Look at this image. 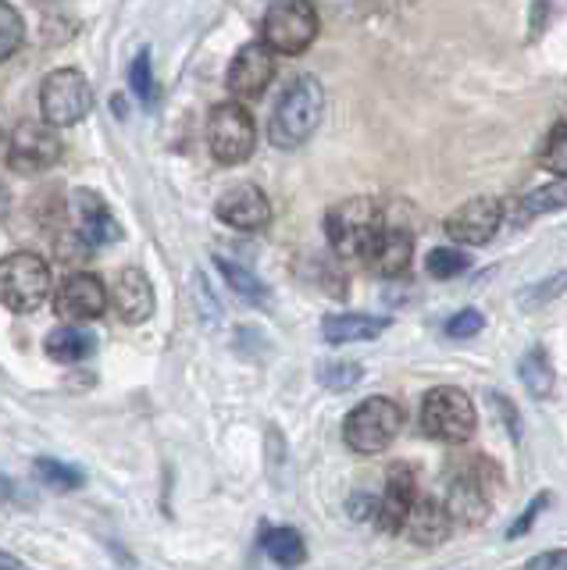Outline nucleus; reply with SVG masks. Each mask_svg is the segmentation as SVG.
<instances>
[{
  "label": "nucleus",
  "mask_w": 567,
  "mask_h": 570,
  "mask_svg": "<svg viewBox=\"0 0 567 570\" xmlns=\"http://www.w3.org/2000/svg\"><path fill=\"white\" fill-rule=\"evenodd\" d=\"M325 115V89L314 76H300L275 104V115L268 125V139L278 150H296L314 136L317 121Z\"/></svg>",
  "instance_id": "1"
},
{
  "label": "nucleus",
  "mask_w": 567,
  "mask_h": 570,
  "mask_svg": "<svg viewBox=\"0 0 567 570\" xmlns=\"http://www.w3.org/2000/svg\"><path fill=\"white\" fill-rule=\"evenodd\" d=\"M482 325H486V317H482V311H457L450 321H447V335L450 338H471V335H478L482 332Z\"/></svg>",
  "instance_id": "34"
},
{
  "label": "nucleus",
  "mask_w": 567,
  "mask_h": 570,
  "mask_svg": "<svg viewBox=\"0 0 567 570\" xmlns=\"http://www.w3.org/2000/svg\"><path fill=\"white\" fill-rule=\"evenodd\" d=\"M72 214H76L79 232L94 246H108V243L121 239V228L115 222V214L108 210V204H104L94 189H76L72 193Z\"/></svg>",
  "instance_id": "18"
},
{
  "label": "nucleus",
  "mask_w": 567,
  "mask_h": 570,
  "mask_svg": "<svg viewBox=\"0 0 567 570\" xmlns=\"http://www.w3.org/2000/svg\"><path fill=\"white\" fill-rule=\"evenodd\" d=\"M90 249L94 243L82 236V232H58V239H55V261L65 264V267H79L86 264V257H90Z\"/></svg>",
  "instance_id": "32"
},
{
  "label": "nucleus",
  "mask_w": 567,
  "mask_h": 570,
  "mask_svg": "<svg viewBox=\"0 0 567 570\" xmlns=\"http://www.w3.org/2000/svg\"><path fill=\"white\" fill-rule=\"evenodd\" d=\"M486 474H496L486 463V456H468L465 463H457L450 471V510L460 521H468V524L486 521V513L492 507L489 481H500V478L486 481Z\"/></svg>",
  "instance_id": "10"
},
{
  "label": "nucleus",
  "mask_w": 567,
  "mask_h": 570,
  "mask_svg": "<svg viewBox=\"0 0 567 570\" xmlns=\"http://www.w3.org/2000/svg\"><path fill=\"white\" fill-rule=\"evenodd\" d=\"M385 328H389V317H375V314H329L322 321V335L335 346L368 343V338H379Z\"/></svg>",
  "instance_id": "20"
},
{
  "label": "nucleus",
  "mask_w": 567,
  "mask_h": 570,
  "mask_svg": "<svg viewBox=\"0 0 567 570\" xmlns=\"http://www.w3.org/2000/svg\"><path fill=\"white\" fill-rule=\"evenodd\" d=\"M418 503V481H414V471L411 468H393L389 471V481H385V492H382V503H379V528L397 534L407 528V517H411Z\"/></svg>",
  "instance_id": "17"
},
{
  "label": "nucleus",
  "mask_w": 567,
  "mask_h": 570,
  "mask_svg": "<svg viewBox=\"0 0 567 570\" xmlns=\"http://www.w3.org/2000/svg\"><path fill=\"white\" fill-rule=\"evenodd\" d=\"M475 403L465 389L436 385L421 400V432L436 442H468L475 432Z\"/></svg>",
  "instance_id": "2"
},
{
  "label": "nucleus",
  "mask_w": 567,
  "mask_h": 570,
  "mask_svg": "<svg viewBox=\"0 0 567 570\" xmlns=\"http://www.w3.org/2000/svg\"><path fill=\"white\" fill-rule=\"evenodd\" d=\"M94 350H97V338L86 328H79L76 321L47 335V356H50V361H58V364H79Z\"/></svg>",
  "instance_id": "21"
},
{
  "label": "nucleus",
  "mask_w": 567,
  "mask_h": 570,
  "mask_svg": "<svg viewBox=\"0 0 567 570\" xmlns=\"http://www.w3.org/2000/svg\"><path fill=\"white\" fill-rule=\"evenodd\" d=\"M129 86L133 94L144 100V104H154L157 100V82H154V65H150V47H144L133 58V68H129Z\"/></svg>",
  "instance_id": "31"
},
{
  "label": "nucleus",
  "mask_w": 567,
  "mask_h": 570,
  "mask_svg": "<svg viewBox=\"0 0 567 570\" xmlns=\"http://www.w3.org/2000/svg\"><path fill=\"white\" fill-rule=\"evenodd\" d=\"M518 374H521V382H525V389H528V396L546 400L549 392H554V364H549V353H546V350H531V353H525V361H521Z\"/></svg>",
  "instance_id": "24"
},
{
  "label": "nucleus",
  "mask_w": 567,
  "mask_h": 570,
  "mask_svg": "<svg viewBox=\"0 0 567 570\" xmlns=\"http://www.w3.org/2000/svg\"><path fill=\"white\" fill-rule=\"evenodd\" d=\"M261 549L268 552V560L282 567H296L307 560V546L300 539L296 528H264L261 531Z\"/></svg>",
  "instance_id": "22"
},
{
  "label": "nucleus",
  "mask_w": 567,
  "mask_h": 570,
  "mask_svg": "<svg viewBox=\"0 0 567 570\" xmlns=\"http://www.w3.org/2000/svg\"><path fill=\"white\" fill-rule=\"evenodd\" d=\"M32 4H40V8H50V4H61V0H32Z\"/></svg>",
  "instance_id": "38"
},
{
  "label": "nucleus",
  "mask_w": 567,
  "mask_h": 570,
  "mask_svg": "<svg viewBox=\"0 0 567 570\" xmlns=\"http://www.w3.org/2000/svg\"><path fill=\"white\" fill-rule=\"evenodd\" d=\"M111 303H115V311L126 325H144V321L154 317V307H157L150 278L139 272V267L118 272L111 282Z\"/></svg>",
  "instance_id": "16"
},
{
  "label": "nucleus",
  "mask_w": 567,
  "mask_h": 570,
  "mask_svg": "<svg viewBox=\"0 0 567 570\" xmlns=\"http://www.w3.org/2000/svg\"><path fill=\"white\" fill-rule=\"evenodd\" d=\"M403 424V414L393 400L385 396H371L364 403H358L343 421V442L350 445L353 453H382L393 445L397 432Z\"/></svg>",
  "instance_id": "3"
},
{
  "label": "nucleus",
  "mask_w": 567,
  "mask_h": 570,
  "mask_svg": "<svg viewBox=\"0 0 567 570\" xmlns=\"http://www.w3.org/2000/svg\"><path fill=\"white\" fill-rule=\"evenodd\" d=\"M218 272H222L228 289H233L239 299L257 303V307H261V303H268V289H264V282L251 272V267H243L233 257H218Z\"/></svg>",
  "instance_id": "23"
},
{
  "label": "nucleus",
  "mask_w": 567,
  "mask_h": 570,
  "mask_svg": "<svg viewBox=\"0 0 567 570\" xmlns=\"http://www.w3.org/2000/svg\"><path fill=\"white\" fill-rule=\"evenodd\" d=\"M55 129L58 125H50L47 118L14 125L8 136V150H4L8 168L19 175H37V171L55 168L61 160V139Z\"/></svg>",
  "instance_id": "9"
},
{
  "label": "nucleus",
  "mask_w": 567,
  "mask_h": 570,
  "mask_svg": "<svg viewBox=\"0 0 567 570\" xmlns=\"http://www.w3.org/2000/svg\"><path fill=\"white\" fill-rule=\"evenodd\" d=\"M0 285H4V307L14 314H32L43 307V299L50 296V267L43 257L19 249L8 254L4 267H0Z\"/></svg>",
  "instance_id": "7"
},
{
  "label": "nucleus",
  "mask_w": 567,
  "mask_h": 570,
  "mask_svg": "<svg viewBox=\"0 0 567 570\" xmlns=\"http://www.w3.org/2000/svg\"><path fill=\"white\" fill-rule=\"evenodd\" d=\"M261 40L275 53H304L317 40V11L311 0H275L264 11Z\"/></svg>",
  "instance_id": "6"
},
{
  "label": "nucleus",
  "mask_w": 567,
  "mask_h": 570,
  "mask_svg": "<svg viewBox=\"0 0 567 570\" xmlns=\"http://www.w3.org/2000/svg\"><path fill=\"white\" fill-rule=\"evenodd\" d=\"M275 79V50L268 43H246L228 65V94L236 100H257Z\"/></svg>",
  "instance_id": "11"
},
{
  "label": "nucleus",
  "mask_w": 567,
  "mask_h": 570,
  "mask_svg": "<svg viewBox=\"0 0 567 570\" xmlns=\"http://www.w3.org/2000/svg\"><path fill=\"white\" fill-rule=\"evenodd\" d=\"M37 478L43 481V485L58 489V492H72L82 485V471L72 468V463L65 460H55V456H40L37 460Z\"/></svg>",
  "instance_id": "27"
},
{
  "label": "nucleus",
  "mask_w": 567,
  "mask_h": 570,
  "mask_svg": "<svg viewBox=\"0 0 567 570\" xmlns=\"http://www.w3.org/2000/svg\"><path fill=\"white\" fill-rule=\"evenodd\" d=\"M361 379H364V367L353 364V361H325V364H317V382H322L325 389H332V392H346L353 385H361Z\"/></svg>",
  "instance_id": "29"
},
{
  "label": "nucleus",
  "mask_w": 567,
  "mask_h": 570,
  "mask_svg": "<svg viewBox=\"0 0 567 570\" xmlns=\"http://www.w3.org/2000/svg\"><path fill=\"white\" fill-rule=\"evenodd\" d=\"M215 214L236 232H261L272 222V204H268V196H264V189H257L251 183H239L222 193Z\"/></svg>",
  "instance_id": "14"
},
{
  "label": "nucleus",
  "mask_w": 567,
  "mask_h": 570,
  "mask_svg": "<svg viewBox=\"0 0 567 570\" xmlns=\"http://www.w3.org/2000/svg\"><path fill=\"white\" fill-rule=\"evenodd\" d=\"M379 228H382V210L368 196H353V200L335 204L325 214L329 243L340 257H364V249L379 236Z\"/></svg>",
  "instance_id": "4"
},
{
  "label": "nucleus",
  "mask_w": 567,
  "mask_h": 570,
  "mask_svg": "<svg viewBox=\"0 0 567 570\" xmlns=\"http://www.w3.org/2000/svg\"><path fill=\"white\" fill-rule=\"evenodd\" d=\"M0 22H4V29H0V58H11L14 50H19V43L26 40V22H22V14L14 11L8 0L0 4Z\"/></svg>",
  "instance_id": "33"
},
{
  "label": "nucleus",
  "mask_w": 567,
  "mask_h": 570,
  "mask_svg": "<svg viewBox=\"0 0 567 570\" xmlns=\"http://www.w3.org/2000/svg\"><path fill=\"white\" fill-rule=\"evenodd\" d=\"M40 111L50 125H79L86 115L94 111V89L90 79L76 68H58L50 71L40 86Z\"/></svg>",
  "instance_id": "8"
},
{
  "label": "nucleus",
  "mask_w": 567,
  "mask_h": 570,
  "mask_svg": "<svg viewBox=\"0 0 567 570\" xmlns=\"http://www.w3.org/2000/svg\"><path fill=\"white\" fill-rule=\"evenodd\" d=\"M207 147L215 154L218 165L236 168L243 160H251L254 147H257V129L251 111L239 100L218 104L207 118Z\"/></svg>",
  "instance_id": "5"
},
{
  "label": "nucleus",
  "mask_w": 567,
  "mask_h": 570,
  "mask_svg": "<svg viewBox=\"0 0 567 570\" xmlns=\"http://www.w3.org/2000/svg\"><path fill=\"white\" fill-rule=\"evenodd\" d=\"M560 207H567V178H557V183H546L539 189H531L528 196H521L525 218H536V214H554Z\"/></svg>",
  "instance_id": "25"
},
{
  "label": "nucleus",
  "mask_w": 567,
  "mask_h": 570,
  "mask_svg": "<svg viewBox=\"0 0 567 570\" xmlns=\"http://www.w3.org/2000/svg\"><path fill=\"white\" fill-rule=\"evenodd\" d=\"M450 531H453V510H450V503H439V499H418L411 517H407V528H403L407 539L424 549L447 542Z\"/></svg>",
  "instance_id": "19"
},
{
  "label": "nucleus",
  "mask_w": 567,
  "mask_h": 570,
  "mask_svg": "<svg viewBox=\"0 0 567 570\" xmlns=\"http://www.w3.org/2000/svg\"><path fill=\"white\" fill-rule=\"evenodd\" d=\"M55 311L58 317L65 321H76V325H86V321L100 317L108 311V289H104V282L97 275H86V272H76L68 275L58 293H55Z\"/></svg>",
  "instance_id": "12"
},
{
  "label": "nucleus",
  "mask_w": 567,
  "mask_h": 570,
  "mask_svg": "<svg viewBox=\"0 0 567 570\" xmlns=\"http://www.w3.org/2000/svg\"><path fill=\"white\" fill-rule=\"evenodd\" d=\"M368 272H375L382 278H397L407 275V267L414 261V236L407 228H379V236L368 243L364 257Z\"/></svg>",
  "instance_id": "15"
},
{
  "label": "nucleus",
  "mask_w": 567,
  "mask_h": 570,
  "mask_svg": "<svg viewBox=\"0 0 567 570\" xmlns=\"http://www.w3.org/2000/svg\"><path fill=\"white\" fill-rule=\"evenodd\" d=\"M504 222V207L492 196H475L447 218V236L460 246H482L496 236Z\"/></svg>",
  "instance_id": "13"
},
{
  "label": "nucleus",
  "mask_w": 567,
  "mask_h": 570,
  "mask_svg": "<svg viewBox=\"0 0 567 570\" xmlns=\"http://www.w3.org/2000/svg\"><path fill=\"white\" fill-rule=\"evenodd\" d=\"M539 160L546 171L567 178V121H557L554 129H549L542 150H539Z\"/></svg>",
  "instance_id": "30"
},
{
  "label": "nucleus",
  "mask_w": 567,
  "mask_h": 570,
  "mask_svg": "<svg viewBox=\"0 0 567 570\" xmlns=\"http://www.w3.org/2000/svg\"><path fill=\"white\" fill-rule=\"evenodd\" d=\"M528 570H554V567H567V552H539L525 563Z\"/></svg>",
  "instance_id": "37"
},
{
  "label": "nucleus",
  "mask_w": 567,
  "mask_h": 570,
  "mask_svg": "<svg viewBox=\"0 0 567 570\" xmlns=\"http://www.w3.org/2000/svg\"><path fill=\"white\" fill-rule=\"evenodd\" d=\"M567 293V272H557V275H549L536 285H528V289H521L518 296V307L521 311H539L546 307V303H554Z\"/></svg>",
  "instance_id": "28"
},
{
  "label": "nucleus",
  "mask_w": 567,
  "mask_h": 570,
  "mask_svg": "<svg viewBox=\"0 0 567 570\" xmlns=\"http://www.w3.org/2000/svg\"><path fill=\"white\" fill-rule=\"evenodd\" d=\"M492 406L500 410V417H504V424L510 428V435H514V439H521V414L514 410V403H510L507 396H500V392H492Z\"/></svg>",
  "instance_id": "36"
},
{
  "label": "nucleus",
  "mask_w": 567,
  "mask_h": 570,
  "mask_svg": "<svg viewBox=\"0 0 567 570\" xmlns=\"http://www.w3.org/2000/svg\"><path fill=\"white\" fill-rule=\"evenodd\" d=\"M468 267H471L468 254H465V249H453V246H436L432 254L424 257V272H429L432 278H439V282L465 275Z\"/></svg>",
  "instance_id": "26"
},
{
  "label": "nucleus",
  "mask_w": 567,
  "mask_h": 570,
  "mask_svg": "<svg viewBox=\"0 0 567 570\" xmlns=\"http://www.w3.org/2000/svg\"><path fill=\"white\" fill-rule=\"evenodd\" d=\"M549 503V495H539V499H531V503L525 507V513L518 517V524H510V531H507V539H521V534L536 524V517L542 513V507Z\"/></svg>",
  "instance_id": "35"
}]
</instances>
